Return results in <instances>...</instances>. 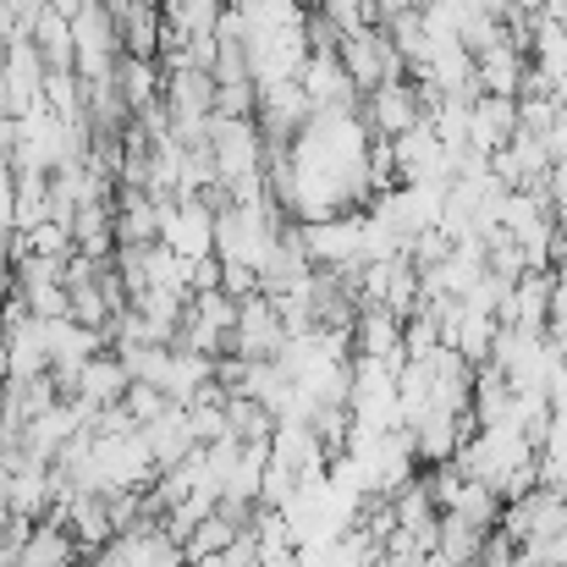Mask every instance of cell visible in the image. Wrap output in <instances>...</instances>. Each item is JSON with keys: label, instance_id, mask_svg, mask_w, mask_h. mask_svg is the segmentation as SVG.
Here are the masks:
<instances>
[{"label": "cell", "instance_id": "cell-1", "mask_svg": "<svg viewBox=\"0 0 567 567\" xmlns=\"http://www.w3.org/2000/svg\"><path fill=\"white\" fill-rule=\"evenodd\" d=\"M457 468L480 485H491L507 502H518L524 491L540 485V446L518 430V424H480L463 446H457Z\"/></svg>", "mask_w": 567, "mask_h": 567}, {"label": "cell", "instance_id": "cell-2", "mask_svg": "<svg viewBox=\"0 0 567 567\" xmlns=\"http://www.w3.org/2000/svg\"><path fill=\"white\" fill-rule=\"evenodd\" d=\"M359 116H364V127L375 138H402L408 127L424 122V83H413L408 72L402 78H385V83H375L359 100Z\"/></svg>", "mask_w": 567, "mask_h": 567}, {"label": "cell", "instance_id": "cell-3", "mask_svg": "<svg viewBox=\"0 0 567 567\" xmlns=\"http://www.w3.org/2000/svg\"><path fill=\"white\" fill-rule=\"evenodd\" d=\"M287 342V320L265 292H248L237 303V326H231V353L237 359H276Z\"/></svg>", "mask_w": 567, "mask_h": 567}, {"label": "cell", "instance_id": "cell-4", "mask_svg": "<svg viewBox=\"0 0 567 567\" xmlns=\"http://www.w3.org/2000/svg\"><path fill=\"white\" fill-rule=\"evenodd\" d=\"M161 243L177 248L183 259L215 254V209L198 193L193 198H166V209H161Z\"/></svg>", "mask_w": 567, "mask_h": 567}, {"label": "cell", "instance_id": "cell-5", "mask_svg": "<svg viewBox=\"0 0 567 567\" xmlns=\"http://www.w3.org/2000/svg\"><path fill=\"white\" fill-rule=\"evenodd\" d=\"M513 133H518V100L513 94H474V105H468V150L491 161Z\"/></svg>", "mask_w": 567, "mask_h": 567}, {"label": "cell", "instance_id": "cell-6", "mask_svg": "<svg viewBox=\"0 0 567 567\" xmlns=\"http://www.w3.org/2000/svg\"><path fill=\"white\" fill-rule=\"evenodd\" d=\"M524 66H529V50H518L507 33H496L491 44L474 50V83H480V94H513L518 100Z\"/></svg>", "mask_w": 567, "mask_h": 567}, {"label": "cell", "instance_id": "cell-7", "mask_svg": "<svg viewBox=\"0 0 567 567\" xmlns=\"http://www.w3.org/2000/svg\"><path fill=\"white\" fill-rule=\"evenodd\" d=\"M83 563V551H78V540H72V529L61 524V518H33L28 524V535H22V546H17V567H78Z\"/></svg>", "mask_w": 567, "mask_h": 567}, {"label": "cell", "instance_id": "cell-8", "mask_svg": "<svg viewBox=\"0 0 567 567\" xmlns=\"http://www.w3.org/2000/svg\"><path fill=\"white\" fill-rule=\"evenodd\" d=\"M122 391H127V370H122V359L105 348V353H94V359L72 375V391H66V396H78L83 408H111V402H122Z\"/></svg>", "mask_w": 567, "mask_h": 567}, {"label": "cell", "instance_id": "cell-9", "mask_svg": "<svg viewBox=\"0 0 567 567\" xmlns=\"http://www.w3.org/2000/svg\"><path fill=\"white\" fill-rule=\"evenodd\" d=\"M485 535L491 529H480V524H468L457 513H441L435 518V557H446L452 567H474L480 551H485Z\"/></svg>", "mask_w": 567, "mask_h": 567}, {"label": "cell", "instance_id": "cell-10", "mask_svg": "<svg viewBox=\"0 0 567 567\" xmlns=\"http://www.w3.org/2000/svg\"><path fill=\"white\" fill-rule=\"evenodd\" d=\"M243 535H248V524H243V518H231V513L209 507V513L193 524L188 535H183V557H209V551H226V546H237Z\"/></svg>", "mask_w": 567, "mask_h": 567}, {"label": "cell", "instance_id": "cell-11", "mask_svg": "<svg viewBox=\"0 0 567 567\" xmlns=\"http://www.w3.org/2000/svg\"><path fill=\"white\" fill-rule=\"evenodd\" d=\"M446 513H457V518H468V524H480V529H496V518H502V496H496L491 485H480V480L463 474V485H457V496H452Z\"/></svg>", "mask_w": 567, "mask_h": 567}, {"label": "cell", "instance_id": "cell-12", "mask_svg": "<svg viewBox=\"0 0 567 567\" xmlns=\"http://www.w3.org/2000/svg\"><path fill=\"white\" fill-rule=\"evenodd\" d=\"M122 408H127V419H133V424H150V419H161V413L172 408V396H166L161 385H150V380H127Z\"/></svg>", "mask_w": 567, "mask_h": 567}, {"label": "cell", "instance_id": "cell-13", "mask_svg": "<svg viewBox=\"0 0 567 567\" xmlns=\"http://www.w3.org/2000/svg\"><path fill=\"white\" fill-rule=\"evenodd\" d=\"M315 17H326V22L337 28V39H348V33H359V28H375L370 11H364V0H315Z\"/></svg>", "mask_w": 567, "mask_h": 567}, {"label": "cell", "instance_id": "cell-14", "mask_svg": "<svg viewBox=\"0 0 567 567\" xmlns=\"http://www.w3.org/2000/svg\"><path fill=\"white\" fill-rule=\"evenodd\" d=\"M183 567H259L254 557V540L243 535L237 546H226V551H209V557H183Z\"/></svg>", "mask_w": 567, "mask_h": 567}, {"label": "cell", "instance_id": "cell-15", "mask_svg": "<svg viewBox=\"0 0 567 567\" xmlns=\"http://www.w3.org/2000/svg\"><path fill=\"white\" fill-rule=\"evenodd\" d=\"M540 193H546L551 215H557V220H567V161H551V166H546V177H540Z\"/></svg>", "mask_w": 567, "mask_h": 567}]
</instances>
